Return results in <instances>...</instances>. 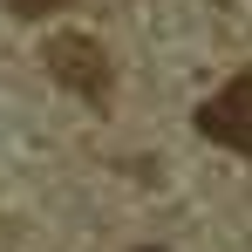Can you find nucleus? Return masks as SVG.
I'll use <instances>...</instances> for the list:
<instances>
[{
    "label": "nucleus",
    "mask_w": 252,
    "mask_h": 252,
    "mask_svg": "<svg viewBox=\"0 0 252 252\" xmlns=\"http://www.w3.org/2000/svg\"><path fill=\"white\" fill-rule=\"evenodd\" d=\"M198 129H205L211 143H225V150L252 157V68H246V75H232V82L198 109Z\"/></svg>",
    "instance_id": "nucleus-1"
},
{
    "label": "nucleus",
    "mask_w": 252,
    "mask_h": 252,
    "mask_svg": "<svg viewBox=\"0 0 252 252\" xmlns=\"http://www.w3.org/2000/svg\"><path fill=\"white\" fill-rule=\"evenodd\" d=\"M48 68H55V82L89 95V102H102L109 95V55L89 41V34H55L48 41Z\"/></svg>",
    "instance_id": "nucleus-2"
},
{
    "label": "nucleus",
    "mask_w": 252,
    "mask_h": 252,
    "mask_svg": "<svg viewBox=\"0 0 252 252\" xmlns=\"http://www.w3.org/2000/svg\"><path fill=\"white\" fill-rule=\"evenodd\" d=\"M21 21H41V14H55V7H68V0H7Z\"/></svg>",
    "instance_id": "nucleus-3"
}]
</instances>
